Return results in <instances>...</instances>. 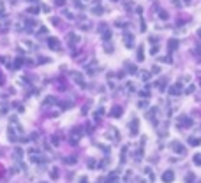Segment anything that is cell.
<instances>
[{
  "instance_id": "1",
  "label": "cell",
  "mask_w": 201,
  "mask_h": 183,
  "mask_svg": "<svg viewBox=\"0 0 201 183\" xmlns=\"http://www.w3.org/2000/svg\"><path fill=\"white\" fill-rule=\"evenodd\" d=\"M23 137V127L21 123L18 122L16 116H12L11 120H9V139L12 141V143H16L18 139H21Z\"/></svg>"
},
{
  "instance_id": "2",
  "label": "cell",
  "mask_w": 201,
  "mask_h": 183,
  "mask_svg": "<svg viewBox=\"0 0 201 183\" xmlns=\"http://www.w3.org/2000/svg\"><path fill=\"white\" fill-rule=\"evenodd\" d=\"M81 134H83L81 127H74L72 132L69 134V143H71V145H78V141H80V137H81Z\"/></svg>"
},
{
  "instance_id": "3",
  "label": "cell",
  "mask_w": 201,
  "mask_h": 183,
  "mask_svg": "<svg viewBox=\"0 0 201 183\" xmlns=\"http://www.w3.org/2000/svg\"><path fill=\"white\" fill-rule=\"evenodd\" d=\"M106 137H108V139H111L113 143H118V141H120L118 130L115 129V127H109V129H108V132H106Z\"/></svg>"
},
{
  "instance_id": "4",
  "label": "cell",
  "mask_w": 201,
  "mask_h": 183,
  "mask_svg": "<svg viewBox=\"0 0 201 183\" xmlns=\"http://www.w3.org/2000/svg\"><path fill=\"white\" fill-rule=\"evenodd\" d=\"M122 114H124V106H113L109 109V116H113V118H120Z\"/></svg>"
},
{
  "instance_id": "5",
  "label": "cell",
  "mask_w": 201,
  "mask_h": 183,
  "mask_svg": "<svg viewBox=\"0 0 201 183\" xmlns=\"http://www.w3.org/2000/svg\"><path fill=\"white\" fill-rule=\"evenodd\" d=\"M124 44H125V48H134V35L129 32H125L124 33Z\"/></svg>"
},
{
  "instance_id": "6",
  "label": "cell",
  "mask_w": 201,
  "mask_h": 183,
  "mask_svg": "<svg viewBox=\"0 0 201 183\" xmlns=\"http://www.w3.org/2000/svg\"><path fill=\"white\" fill-rule=\"evenodd\" d=\"M129 130H130V136H132V137H136L138 136V132H139V122H138L136 118L129 123Z\"/></svg>"
},
{
  "instance_id": "7",
  "label": "cell",
  "mask_w": 201,
  "mask_h": 183,
  "mask_svg": "<svg viewBox=\"0 0 201 183\" xmlns=\"http://www.w3.org/2000/svg\"><path fill=\"white\" fill-rule=\"evenodd\" d=\"M48 46L51 49H55V51H60V49H62V44H60V41L57 37H49L48 39Z\"/></svg>"
},
{
  "instance_id": "8",
  "label": "cell",
  "mask_w": 201,
  "mask_h": 183,
  "mask_svg": "<svg viewBox=\"0 0 201 183\" xmlns=\"http://www.w3.org/2000/svg\"><path fill=\"white\" fill-rule=\"evenodd\" d=\"M171 148H173V151H175V153H178V155H184V153H185L184 145L178 143V141H173V143H171Z\"/></svg>"
},
{
  "instance_id": "9",
  "label": "cell",
  "mask_w": 201,
  "mask_h": 183,
  "mask_svg": "<svg viewBox=\"0 0 201 183\" xmlns=\"http://www.w3.org/2000/svg\"><path fill=\"white\" fill-rule=\"evenodd\" d=\"M71 76H72V79L76 81L78 85L85 88V78H83V74H80V72H71Z\"/></svg>"
},
{
  "instance_id": "10",
  "label": "cell",
  "mask_w": 201,
  "mask_h": 183,
  "mask_svg": "<svg viewBox=\"0 0 201 183\" xmlns=\"http://www.w3.org/2000/svg\"><path fill=\"white\" fill-rule=\"evenodd\" d=\"M178 46H180L178 39H169V41H168V49H169V53L176 51V49H178Z\"/></svg>"
},
{
  "instance_id": "11",
  "label": "cell",
  "mask_w": 201,
  "mask_h": 183,
  "mask_svg": "<svg viewBox=\"0 0 201 183\" xmlns=\"http://www.w3.org/2000/svg\"><path fill=\"white\" fill-rule=\"evenodd\" d=\"M192 125V120L189 116H180L178 118V127H190Z\"/></svg>"
},
{
  "instance_id": "12",
  "label": "cell",
  "mask_w": 201,
  "mask_h": 183,
  "mask_svg": "<svg viewBox=\"0 0 201 183\" xmlns=\"http://www.w3.org/2000/svg\"><path fill=\"white\" fill-rule=\"evenodd\" d=\"M175 180V172L173 171H164L162 172V181L164 183H171Z\"/></svg>"
},
{
  "instance_id": "13",
  "label": "cell",
  "mask_w": 201,
  "mask_h": 183,
  "mask_svg": "<svg viewBox=\"0 0 201 183\" xmlns=\"http://www.w3.org/2000/svg\"><path fill=\"white\" fill-rule=\"evenodd\" d=\"M67 39H69V44H71V46H76V44L80 42V41H81V39H80V35H76L74 32L67 33Z\"/></svg>"
},
{
  "instance_id": "14",
  "label": "cell",
  "mask_w": 201,
  "mask_h": 183,
  "mask_svg": "<svg viewBox=\"0 0 201 183\" xmlns=\"http://www.w3.org/2000/svg\"><path fill=\"white\" fill-rule=\"evenodd\" d=\"M92 14H95V16H101V14H104V7L101 6V4L94 6V7H92Z\"/></svg>"
},
{
  "instance_id": "15",
  "label": "cell",
  "mask_w": 201,
  "mask_h": 183,
  "mask_svg": "<svg viewBox=\"0 0 201 183\" xmlns=\"http://www.w3.org/2000/svg\"><path fill=\"white\" fill-rule=\"evenodd\" d=\"M180 92H182V85H180V83H176V85H173L169 88V93H171V95H178Z\"/></svg>"
},
{
  "instance_id": "16",
  "label": "cell",
  "mask_w": 201,
  "mask_h": 183,
  "mask_svg": "<svg viewBox=\"0 0 201 183\" xmlns=\"http://www.w3.org/2000/svg\"><path fill=\"white\" fill-rule=\"evenodd\" d=\"M103 114H104V108H97V111L94 113V122H99L103 118Z\"/></svg>"
},
{
  "instance_id": "17",
  "label": "cell",
  "mask_w": 201,
  "mask_h": 183,
  "mask_svg": "<svg viewBox=\"0 0 201 183\" xmlns=\"http://www.w3.org/2000/svg\"><path fill=\"white\" fill-rule=\"evenodd\" d=\"M125 67H127V72H129V74H136L138 72V67L136 65H132V64H129V62H125Z\"/></svg>"
},
{
  "instance_id": "18",
  "label": "cell",
  "mask_w": 201,
  "mask_h": 183,
  "mask_svg": "<svg viewBox=\"0 0 201 183\" xmlns=\"http://www.w3.org/2000/svg\"><path fill=\"white\" fill-rule=\"evenodd\" d=\"M39 11H41L39 4H37V6H30V7L27 9V12H28V14H32V16H34V14H39Z\"/></svg>"
},
{
  "instance_id": "19",
  "label": "cell",
  "mask_w": 201,
  "mask_h": 183,
  "mask_svg": "<svg viewBox=\"0 0 201 183\" xmlns=\"http://www.w3.org/2000/svg\"><path fill=\"white\" fill-rule=\"evenodd\" d=\"M64 162L67 164V166H74V164L78 162V158H76L74 155H71V157H65V158H64Z\"/></svg>"
},
{
  "instance_id": "20",
  "label": "cell",
  "mask_w": 201,
  "mask_h": 183,
  "mask_svg": "<svg viewBox=\"0 0 201 183\" xmlns=\"http://www.w3.org/2000/svg\"><path fill=\"white\" fill-rule=\"evenodd\" d=\"M127 151H129V148H127V146H124V148H122V153H120V160H122V164L127 160Z\"/></svg>"
},
{
  "instance_id": "21",
  "label": "cell",
  "mask_w": 201,
  "mask_h": 183,
  "mask_svg": "<svg viewBox=\"0 0 201 183\" xmlns=\"http://www.w3.org/2000/svg\"><path fill=\"white\" fill-rule=\"evenodd\" d=\"M108 23H99V27H97V32L99 33H103V32H106V30H108Z\"/></svg>"
},
{
  "instance_id": "22",
  "label": "cell",
  "mask_w": 201,
  "mask_h": 183,
  "mask_svg": "<svg viewBox=\"0 0 201 183\" xmlns=\"http://www.w3.org/2000/svg\"><path fill=\"white\" fill-rule=\"evenodd\" d=\"M58 100H57V97H53V95H49L46 100H44V106H48V104H57Z\"/></svg>"
},
{
  "instance_id": "23",
  "label": "cell",
  "mask_w": 201,
  "mask_h": 183,
  "mask_svg": "<svg viewBox=\"0 0 201 183\" xmlns=\"http://www.w3.org/2000/svg\"><path fill=\"white\" fill-rule=\"evenodd\" d=\"M109 39H111V30L108 28L106 32H103V41H104V42H108Z\"/></svg>"
},
{
  "instance_id": "24",
  "label": "cell",
  "mask_w": 201,
  "mask_h": 183,
  "mask_svg": "<svg viewBox=\"0 0 201 183\" xmlns=\"http://www.w3.org/2000/svg\"><path fill=\"white\" fill-rule=\"evenodd\" d=\"M7 27H9V21H7V20H2V21H0V30H2V32H6Z\"/></svg>"
},
{
  "instance_id": "25",
  "label": "cell",
  "mask_w": 201,
  "mask_h": 183,
  "mask_svg": "<svg viewBox=\"0 0 201 183\" xmlns=\"http://www.w3.org/2000/svg\"><path fill=\"white\" fill-rule=\"evenodd\" d=\"M189 145L198 146V145H201V139H198V137H189Z\"/></svg>"
},
{
  "instance_id": "26",
  "label": "cell",
  "mask_w": 201,
  "mask_h": 183,
  "mask_svg": "<svg viewBox=\"0 0 201 183\" xmlns=\"http://www.w3.org/2000/svg\"><path fill=\"white\" fill-rule=\"evenodd\" d=\"M12 108L16 109L18 113H23V111H25V108H23V106H21L20 102H14V104H12Z\"/></svg>"
},
{
  "instance_id": "27",
  "label": "cell",
  "mask_w": 201,
  "mask_h": 183,
  "mask_svg": "<svg viewBox=\"0 0 201 183\" xmlns=\"http://www.w3.org/2000/svg\"><path fill=\"white\" fill-rule=\"evenodd\" d=\"M49 174H51V178H53V180H57V178H58V167H53V169L49 171Z\"/></svg>"
},
{
  "instance_id": "28",
  "label": "cell",
  "mask_w": 201,
  "mask_h": 183,
  "mask_svg": "<svg viewBox=\"0 0 201 183\" xmlns=\"http://www.w3.org/2000/svg\"><path fill=\"white\" fill-rule=\"evenodd\" d=\"M194 174H192V172H189V174H187V176H185V183H194Z\"/></svg>"
},
{
  "instance_id": "29",
  "label": "cell",
  "mask_w": 201,
  "mask_h": 183,
  "mask_svg": "<svg viewBox=\"0 0 201 183\" xmlns=\"http://www.w3.org/2000/svg\"><path fill=\"white\" fill-rule=\"evenodd\" d=\"M192 160H194V164H196V166H201V153H196Z\"/></svg>"
},
{
  "instance_id": "30",
  "label": "cell",
  "mask_w": 201,
  "mask_h": 183,
  "mask_svg": "<svg viewBox=\"0 0 201 183\" xmlns=\"http://www.w3.org/2000/svg\"><path fill=\"white\" fill-rule=\"evenodd\" d=\"M90 27H92V25H90V23H88V21H85V23H80V28H81V30H90Z\"/></svg>"
},
{
  "instance_id": "31",
  "label": "cell",
  "mask_w": 201,
  "mask_h": 183,
  "mask_svg": "<svg viewBox=\"0 0 201 183\" xmlns=\"http://www.w3.org/2000/svg\"><path fill=\"white\" fill-rule=\"evenodd\" d=\"M159 18H161V20H168L169 14H168L166 11H159Z\"/></svg>"
},
{
  "instance_id": "32",
  "label": "cell",
  "mask_w": 201,
  "mask_h": 183,
  "mask_svg": "<svg viewBox=\"0 0 201 183\" xmlns=\"http://www.w3.org/2000/svg\"><path fill=\"white\" fill-rule=\"evenodd\" d=\"M143 58H145V55H143V48H138V60L143 62Z\"/></svg>"
},
{
  "instance_id": "33",
  "label": "cell",
  "mask_w": 201,
  "mask_h": 183,
  "mask_svg": "<svg viewBox=\"0 0 201 183\" xmlns=\"http://www.w3.org/2000/svg\"><path fill=\"white\" fill-rule=\"evenodd\" d=\"M104 49H106V53H113V46H111V44H104Z\"/></svg>"
},
{
  "instance_id": "34",
  "label": "cell",
  "mask_w": 201,
  "mask_h": 183,
  "mask_svg": "<svg viewBox=\"0 0 201 183\" xmlns=\"http://www.w3.org/2000/svg\"><path fill=\"white\" fill-rule=\"evenodd\" d=\"M139 76H141L143 81H148V79H150V72H141Z\"/></svg>"
},
{
  "instance_id": "35",
  "label": "cell",
  "mask_w": 201,
  "mask_h": 183,
  "mask_svg": "<svg viewBox=\"0 0 201 183\" xmlns=\"http://www.w3.org/2000/svg\"><path fill=\"white\" fill-rule=\"evenodd\" d=\"M21 155H23V150H21V148H16V150H14V157H16V158H20Z\"/></svg>"
},
{
  "instance_id": "36",
  "label": "cell",
  "mask_w": 201,
  "mask_h": 183,
  "mask_svg": "<svg viewBox=\"0 0 201 183\" xmlns=\"http://www.w3.org/2000/svg\"><path fill=\"white\" fill-rule=\"evenodd\" d=\"M37 62H39V64H48V62H49V58H46V56H39V58H37Z\"/></svg>"
},
{
  "instance_id": "37",
  "label": "cell",
  "mask_w": 201,
  "mask_h": 183,
  "mask_svg": "<svg viewBox=\"0 0 201 183\" xmlns=\"http://www.w3.org/2000/svg\"><path fill=\"white\" fill-rule=\"evenodd\" d=\"M148 106V102L147 100H139V102H138V108H141V109H145Z\"/></svg>"
},
{
  "instance_id": "38",
  "label": "cell",
  "mask_w": 201,
  "mask_h": 183,
  "mask_svg": "<svg viewBox=\"0 0 201 183\" xmlns=\"http://www.w3.org/2000/svg\"><path fill=\"white\" fill-rule=\"evenodd\" d=\"M88 167H90V169H94V167H97V162L94 160V158H90V160H88Z\"/></svg>"
},
{
  "instance_id": "39",
  "label": "cell",
  "mask_w": 201,
  "mask_h": 183,
  "mask_svg": "<svg viewBox=\"0 0 201 183\" xmlns=\"http://www.w3.org/2000/svg\"><path fill=\"white\" fill-rule=\"evenodd\" d=\"M53 4H55L57 7H62V6L65 4V0H53Z\"/></svg>"
},
{
  "instance_id": "40",
  "label": "cell",
  "mask_w": 201,
  "mask_h": 183,
  "mask_svg": "<svg viewBox=\"0 0 201 183\" xmlns=\"http://www.w3.org/2000/svg\"><path fill=\"white\" fill-rule=\"evenodd\" d=\"M138 93H139L141 97H148V95H150V92H148V90H139Z\"/></svg>"
},
{
  "instance_id": "41",
  "label": "cell",
  "mask_w": 201,
  "mask_h": 183,
  "mask_svg": "<svg viewBox=\"0 0 201 183\" xmlns=\"http://www.w3.org/2000/svg\"><path fill=\"white\" fill-rule=\"evenodd\" d=\"M159 72H161V67H159V65H153V67H152V74H159Z\"/></svg>"
},
{
  "instance_id": "42",
  "label": "cell",
  "mask_w": 201,
  "mask_h": 183,
  "mask_svg": "<svg viewBox=\"0 0 201 183\" xmlns=\"http://www.w3.org/2000/svg\"><path fill=\"white\" fill-rule=\"evenodd\" d=\"M64 16L69 18V20H74V14H72V12H69V11H64Z\"/></svg>"
},
{
  "instance_id": "43",
  "label": "cell",
  "mask_w": 201,
  "mask_h": 183,
  "mask_svg": "<svg viewBox=\"0 0 201 183\" xmlns=\"http://www.w3.org/2000/svg\"><path fill=\"white\" fill-rule=\"evenodd\" d=\"M74 4H76L78 9H85V6H83V2H80V0H74Z\"/></svg>"
},
{
  "instance_id": "44",
  "label": "cell",
  "mask_w": 201,
  "mask_h": 183,
  "mask_svg": "<svg viewBox=\"0 0 201 183\" xmlns=\"http://www.w3.org/2000/svg\"><path fill=\"white\" fill-rule=\"evenodd\" d=\"M157 51H159V46H157V44H153V48L150 49V53H152V55H157Z\"/></svg>"
},
{
  "instance_id": "45",
  "label": "cell",
  "mask_w": 201,
  "mask_h": 183,
  "mask_svg": "<svg viewBox=\"0 0 201 183\" xmlns=\"http://www.w3.org/2000/svg\"><path fill=\"white\" fill-rule=\"evenodd\" d=\"M85 129H87V132H88V134H92L94 127H92V123H87V125H85Z\"/></svg>"
},
{
  "instance_id": "46",
  "label": "cell",
  "mask_w": 201,
  "mask_h": 183,
  "mask_svg": "<svg viewBox=\"0 0 201 183\" xmlns=\"http://www.w3.org/2000/svg\"><path fill=\"white\" fill-rule=\"evenodd\" d=\"M148 42H150V44H157L159 39L157 37H148Z\"/></svg>"
},
{
  "instance_id": "47",
  "label": "cell",
  "mask_w": 201,
  "mask_h": 183,
  "mask_svg": "<svg viewBox=\"0 0 201 183\" xmlns=\"http://www.w3.org/2000/svg\"><path fill=\"white\" fill-rule=\"evenodd\" d=\"M51 143H53V145H58V143H60V139L57 137V136H51Z\"/></svg>"
},
{
  "instance_id": "48",
  "label": "cell",
  "mask_w": 201,
  "mask_h": 183,
  "mask_svg": "<svg viewBox=\"0 0 201 183\" xmlns=\"http://www.w3.org/2000/svg\"><path fill=\"white\" fill-rule=\"evenodd\" d=\"M80 183H88V178L87 176H81V178H80Z\"/></svg>"
},
{
  "instance_id": "49",
  "label": "cell",
  "mask_w": 201,
  "mask_h": 183,
  "mask_svg": "<svg viewBox=\"0 0 201 183\" xmlns=\"http://www.w3.org/2000/svg\"><path fill=\"white\" fill-rule=\"evenodd\" d=\"M192 92H194V86L190 85L189 88H187V90H185V93H192Z\"/></svg>"
},
{
  "instance_id": "50",
  "label": "cell",
  "mask_w": 201,
  "mask_h": 183,
  "mask_svg": "<svg viewBox=\"0 0 201 183\" xmlns=\"http://www.w3.org/2000/svg\"><path fill=\"white\" fill-rule=\"evenodd\" d=\"M51 23H53V25H58L60 20H58V18H51Z\"/></svg>"
},
{
  "instance_id": "51",
  "label": "cell",
  "mask_w": 201,
  "mask_h": 183,
  "mask_svg": "<svg viewBox=\"0 0 201 183\" xmlns=\"http://www.w3.org/2000/svg\"><path fill=\"white\" fill-rule=\"evenodd\" d=\"M196 55H201V44H198V46H196Z\"/></svg>"
},
{
  "instance_id": "52",
  "label": "cell",
  "mask_w": 201,
  "mask_h": 183,
  "mask_svg": "<svg viewBox=\"0 0 201 183\" xmlns=\"http://www.w3.org/2000/svg\"><path fill=\"white\" fill-rule=\"evenodd\" d=\"M134 11H136V12H138V14H141V12H143V9H141V7H139V6H138V7H136V9H134Z\"/></svg>"
},
{
  "instance_id": "53",
  "label": "cell",
  "mask_w": 201,
  "mask_h": 183,
  "mask_svg": "<svg viewBox=\"0 0 201 183\" xmlns=\"http://www.w3.org/2000/svg\"><path fill=\"white\" fill-rule=\"evenodd\" d=\"M4 83H6V79H4V76L0 74V85H4Z\"/></svg>"
},
{
  "instance_id": "54",
  "label": "cell",
  "mask_w": 201,
  "mask_h": 183,
  "mask_svg": "<svg viewBox=\"0 0 201 183\" xmlns=\"http://www.w3.org/2000/svg\"><path fill=\"white\" fill-rule=\"evenodd\" d=\"M27 2H34V4H39V0H27Z\"/></svg>"
},
{
  "instance_id": "55",
  "label": "cell",
  "mask_w": 201,
  "mask_h": 183,
  "mask_svg": "<svg viewBox=\"0 0 201 183\" xmlns=\"http://www.w3.org/2000/svg\"><path fill=\"white\" fill-rule=\"evenodd\" d=\"M198 35H199V39H201V28H199V30H198Z\"/></svg>"
},
{
  "instance_id": "56",
  "label": "cell",
  "mask_w": 201,
  "mask_h": 183,
  "mask_svg": "<svg viewBox=\"0 0 201 183\" xmlns=\"http://www.w3.org/2000/svg\"><path fill=\"white\" fill-rule=\"evenodd\" d=\"M9 2H11V4H16V2H18V0H9Z\"/></svg>"
},
{
  "instance_id": "57",
  "label": "cell",
  "mask_w": 201,
  "mask_h": 183,
  "mask_svg": "<svg viewBox=\"0 0 201 183\" xmlns=\"http://www.w3.org/2000/svg\"><path fill=\"white\" fill-rule=\"evenodd\" d=\"M184 2H185V4H189V2H190V0H184Z\"/></svg>"
},
{
  "instance_id": "58",
  "label": "cell",
  "mask_w": 201,
  "mask_h": 183,
  "mask_svg": "<svg viewBox=\"0 0 201 183\" xmlns=\"http://www.w3.org/2000/svg\"><path fill=\"white\" fill-rule=\"evenodd\" d=\"M111 2H118V0H111Z\"/></svg>"
},
{
  "instance_id": "59",
  "label": "cell",
  "mask_w": 201,
  "mask_h": 183,
  "mask_svg": "<svg viewBox=\"0 0 201 183\" xmlns=\"http://www.w3.org/2000/svg\"><path fill=\"white\" fill-rule=\"evenodd\" d=\"M41 183H48V181H41Z\"/></svg>"
}]
</instances>
